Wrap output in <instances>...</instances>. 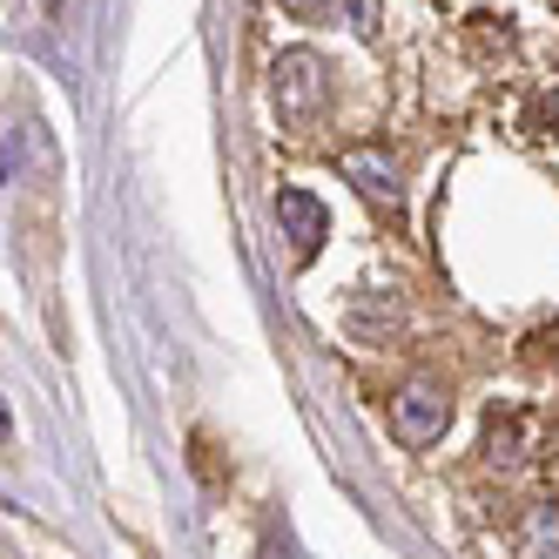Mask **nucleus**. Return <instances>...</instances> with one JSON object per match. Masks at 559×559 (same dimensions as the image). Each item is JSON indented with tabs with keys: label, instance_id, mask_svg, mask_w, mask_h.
Returning a JSON list of instances; mask_svg holds the SVG:
<instances>
[{
	"label": "nucleus",
	"instance_id": "nucleus-1",
	"mask_svg": "<svg viewBox=\"0 0 559 559\" xmlns=\"http://www.w3.org/2000/svg\"><path fill=\"white\" fill-rule=\"evenodd\" d=\"M270 95H276V108H284V122H317V115L331 108V68H324V55L284 48V55L270 61Z\"/></svg>",
	"mask_w": 559,
	"mask_h": 559
},
{
	"label": "nucleus",
	"instance_id": "nucleus-2",
	"mask_svg": "<svg viewBox=\"0 0 559 559\" xmlns=\"http://www.w3.org/2000/svg\"><path fill=\"white\" fill-rule=\"evenodd\" d=\"M445 425H452V391H445V384L418 378V384H405V391L391 397V431H397V445H431V438H445Z\"/></svg>",
	"mask_w": 559,
	"mask_h": 559
},
{
	"label": "nucleus",
	"instance_id": "nucleus-3",
	"mask_svg": "<svg viewBox=\"0 0 559 559\" xmlns=\"http://www.w3.org/2000/svg\"><path fill=\"white\" fill-rule=\"evenodd\" d=\"M276 229L290 236V257L310 263L317 250H324V236H331V210L317 203L310 189H276Z\"/></svg>",
	"mask_w": 559,
	"mask_h": 559
},
{
	"label": "nucleus",
	"instance_id": "nucleus-4",
	"mask_svg": "<svg viewBox=\"0 0 559 559\" xmlns=\"http://www.w3.org/2000/svg\"><path fill=\"white\" fill-rule=\"evenodd\" d=\"M337 169H344V176L357 182V195H365V203H378V210H397V195H405V189H397V163H391L384 148H365V142H357V148L337 155Z\"/></svg>",
	"mask_w": 559,
	"mask_h": 559
},
{
	"label": "nucleus",
	"instance_id": "nucleus-5",
	"mask_svg": "<svg viewBox=\"0 0 559 559\" xmlns=\"http://www.w3.org/2000/svg\"><path fill=\"white\" fill-rule=\"evenodd\" d=\"M284 14L297 21H350V34H378V0H284Z\"/></svg>",
	"mask_w": 559,
	"mask_h": 559
},
{
	"label": "nucleus",
	"instance_id": "nucleus-6",
	"mask_svg": "<svg viewBox=\"0 0 559 559\" xmlns=\"http://www.w3.org/2000/svg\"><path fill=\"white\" fill-rule=\"evenodd\" d=\"M519 539H526V552H539V559H559V499L526 506V519H519Z\"/></svg>",
	"mask_w": 559,
	"mask_h": 559
},
{
	"label": "nucleus",
	"instance_id": "nucleus-7",
	"mask_svg": "<svg viewBox=\"0 0 559 559\" xmlns=\"http://www.w3.org/2000/svg\"><path fill=\"white\" fill-rule=\"evenodd\" d=\"M61 8H68V0H48V14H61Z\"/></svg>",
	"mask_w": 559,
	"mask_h": 559
}]
</instances>
